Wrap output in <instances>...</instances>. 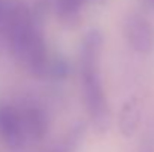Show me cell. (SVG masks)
<instances>
[{
    "mask_svg": "<svg viewBox=\"0 0 154 152\" xmlns=\"http://www.w3.org/2000/svg\"><path fill=\"white\" fill-rule=\"evenodd\" d=\"M148 3H150V6H153L154 7V0H148Z\"/></svg>",
    "mask_w": 154,
    "mask_h": 152,
    "instance_id": "cell-9",
    "label": "cell"
},
{
    "mask_svg": "<svg viewBox=\"0 0 154 152\" xmlns=\"http://www.w3.org/2000/svg\"><path fill=\"white\" fill-rule=\"evenodd\" d=\"M85 134V127L82 124H76L66 136L61 139L52 149L48 152H76Z\"/></svg>",
    "mask_w": 154,
    "mask_h": 152,
    "instance_id": "cell-6",
    "label": "cell"
},
{
    "mask_svg": "<svg viewBox=\"0 0 154 152\" xmlns=\"http://www.w3.org/2000/svg\"><path fill=\"white\" fill-rule=\"evenodd\" d=\"M123 28L127 43L135 52L148 55L154 51V27L145 16L129 13L124 19Z\"/></svg>",
    "mask_w": 154,
    "mask_h": 152,
    "instance_id": "cell-2",
    "label": "cell"
},
{
    "mask_svg": "<svg viewBox=\"0 0 154 152\" xmlns=\"http://www.w3.org/2000/svg\"><path fill=\"white\" fill-rule=\"evenodd\" d=\"M85 0H55V10L61 21L73 22L78 19Z\"/></svg>",
    "mask_w": 154,
    "mask_h": 152,
    "instance_id": "cell-7",
    "label": "cell"
},
{
    "mask_svg": "<svg viewBox=\"0 0 154 152\" xmlns=\"http://www.w3.org/2000/svg\"><path fill=\"white\" fill-rule=\"evenodd\" d=\"M142 118V103L138 97H132L121 106L118 115V130L124 137H132L138 130Z\"/></svg>",
    "mask_w": 154,
    "mask_h": 152,
    "instance_id": "cell-5",
    "label": "cell"
},
{
    "mask_svg": "<svg viewBox=\"0 0 154 152\" xmlns=\"http://www.w3.org/2000/svg\"><path fill=\"white\" fill-rule=\"evenodd\" d=\"M103 45V36L97 30L85 33L81 43L79 55V75H81V93L85 110L88 112L90 122L97 133H106L111 122L109 106L102 84L99 61Z\"/></svg>",
    "mask_w": 154,
    "mask_h": 152,
    "instance_id": "cell-1",
    "label": "cell"
},
{
    "mask_svg": "<svg viewBox=\"0 0 154 152\" xmlns=\"http://www.w3.org/2000/svg\"><path fill=\"white\" fill-rule=\"evenodd\" d=\"M20 112H21V119H23V127H24L27 142L42 140L47 136L50 128V121L45 110L39 106L27 104L24 107H20Z\"/></svg>",
    "mask_w": 154,
    "mask_h": 152,
    "instance_id": "cell-4",
    "label": "cell"
},
{
    "mask_svg": "<svg viewBox=\"0 0 154 152\" xmlns=\"http://www.w3.org/2000/svg\"><path fill=\"white\" fill-rule=\"evenodd\" d=\"M0 137L12 151H20L27 143L20 107L0 103Z\"/></svg>",
    "mask_w": 154,
    "mask_h": 152,
    "instance_id": "cell-3",
    "label": "cell"
},
{
    "mask_svg": "<svg viewBox=\"0 0 154 152\" xmlns=\"http://www.w3.org/2000/svg\"><path fill=\"white\" fill-rule=\"evenodd\" d=\"M141 152H154V145L151 143V142H147V143L142 146Z\"/></svg>",
    "mask_w": 154,
    "mask_h": 152,
    "instance_id": "cell-8",
    "label": "cell"
}]
</instances>
